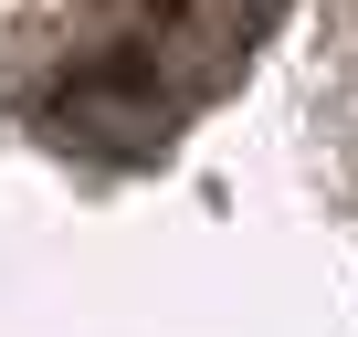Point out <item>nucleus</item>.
I'll use <instances>...</instances> for the list:
<instances>
[{
    "mask_svg": "<svg viewBox=\"0 0 358 337\" xmlns=\"http://www.w3.org/2000/svg\"><path fill=\"white\" fill-rule=\"evenodd\" d=\"M85 85H95V95H116V106H148L169 74H158V53H137V43H106V53H85Z\"/></svg>",
    "mask_w": 358,
    "mask_h": 337,
    "instance_id": "1",
    "label": "nucleus"
},
{
    "mask_svg": "<svg viewBox=\"0 0 358 337\" xmlns=\"http://www.w3.org/2000/svg\"><path fill=\"white\" fill-rule=\"evenodd\" d=\"M148 22H190V0H148Z\"/></svg>",
    "mask_w": 358,
    "mask_h": 337,
    "instance_id": "2",
    "label": "nucleus"
}]
</instances>
